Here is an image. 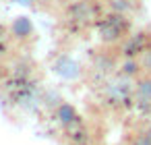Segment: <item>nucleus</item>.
I'll list each match as a JSON object with an SVG mask.
<instances>
[{
  "label": "nucleus",
  "instance_id": "obj_3",
  "mask_svg": "<svg viewBox=\"0 0 151 145\" xmlns=\"http://www.w3.org/2000/svg\"><path fill=\"white\" fill-rule=\"evenodd\" d=\"M137 97L141 102H151V75H147L137 83Z\"/></svg>",
  "mask_w": 151,
  "mask_h": 145
},
{
  "label": "nucleus",
  "instance_id": "obj_2",
  "mask_svg": "<svg viewBox=\"0 0 151 145\" xmlns=\"http://www.w3.org/2000/svg\"><path fill=\"white\" fill-rule=\"evenodd\" d=\"M58 118H60V122H62V124H73V122H77V120H79L77 110H75L70 104H62V106L58 108Z\"/></svg>",
  "mask_w": 151,
  "mask_h": 145
},
{
  "label": "nucleus",
  "instance_id": "obj_6",
  "mask_svg": "<svg viewBox=\"0 0 151 145\" xmlns=\"http://www.w3.org/2000/svg\"><path fill=\"white\" fill-rule=\"evenodd\" d=\"M141 145H151V126H149L147 133L141 137Z\"/></svg>",
  "mask_w": 151,
  "mask_h": 145
},
{
  "label": "nucleus",
  "instance_id": "obj_1",
  "mask_svg": "<svg viewBox=\"0 0 151 145\" xmlns=\"http://www.w3.org/2000/svg\"><path fill=\"white\" fill-rule=\"evenodd\" d=\"M31 29H33V25H31V21L27 17H17L13 21V25H11V31H13V35L17 40H25L31 33Z\"/></svg>",
  "mask_w": 151,
  "mask_h": 145
},
{
  "label": "nucleus",
  "instance_id": "obj_4",
  "mask_svg": "<svg viewBox=\"0 0 151 145\" xmlns=\"http://www.w3.org/2000/svg\"><path fill=\"white\" fill-rule=\"evenodd\" d=\"M122 71H124V75H134V73H139V64H137V60H126L124 66H122Z\"/></svg>",
  "mask_w": 151,
  "mask_h": 145
},
{
  "label": "nucleus",
  "instance_id": "obj_5",
  "mask_svg": "<svg viewBox=\"0 0 151 145\" xmlns=\"http://www.w3.org/2000/svg\"><path fill=\"white\" fill-rule=\"evenodd\" d=\"M143 66L147 71H151V50H145L143 52Z\"/></svg>",
  "mask_w": 151,
  "mask_h": 145
}]
</instances>
